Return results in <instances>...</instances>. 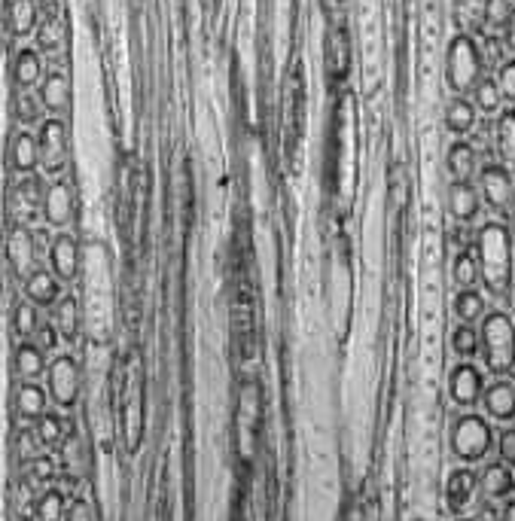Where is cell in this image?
<instances>
[{
	"mask_svg": "<svg viewBox=\"0 0 515 521\" xmlns=\"http://www.w3.org/2000/svg\"><path fill=\"white\" fill-rule=\"evenodd\" d=\"M4 253H7V266L10 272L25 281L34 269L43 266V250L37 244V235H34V226H10L7 232V241H4Z\"/></svg>",
	"mask_w": 515,
	"mask_h": 521,
	"instance_id": "ba28073f",
	"label": "cell"
},
{
	"mask_svg": "<svg viewBox=\"0 0 515 521\" xmlns=\"http://www.w3.org/2000/svg\"><path fill=\"white\" fill-rule=\"evenodd\" d=\"M49 323L55 327V333H58V339H61L64 345H74L77 336H80V330H83L80 299H77L74 293L64 290L61 299L49 308Z\"/></svg>",
	"mask_w": 515,
	"mask_h": 521,
	"instance_id": "9a60e30c",
	"label": "cell"
},
{
	"mask_svg": "<svg viewBox=\"0 0 515 521\" xmlns=\"http://www.w3.org/2000/svg\"><path fill=\"white\" fill-rule=\"evenodd\" d=\"M46 61H43V52L37 49H19L16 58H13V83L19 92H37L40 83L46 80Z\"/></svg>",
	"mask_w": 515,
	"mask_h": 521,
	"instance_id": "ffe728a7",
	"label": "cell"
},
{
	"mask_svg": "<svg viewBox=\"0 0 515 521\" xmlns=\"http://www.w3.org/2000/svg\"><path fill=\"white\" fill-rule=\"evenodd\" d=\"M476 494H479V473H473L470 467H461V470H455L452 476H448V482H445V503H448V509H452L455 515L467 512L473 506Z\"/></svg>",
	"mask_w": 515,
	"mask_h": 521,
	"instance_id": "44dd1931",
	"label": "cell"
},
{
	"mask_svg": "<svg viewBox=\"0 0 515 521\" xmlns=\"http://www.w3.org/2000/svg\"><path fill=\"white\" fill-rule=\"evenodd\" d=\"M452 351L461 360H473L479 354V327H470V323H458L452 330Z\"/></svg>",
	"mask_w": 515,
	"mask_h": 521,
	"instance_id": "f35d334b",
	"label": "cell"
},
{
	"mask_svg": "<svg viewBox=\"0 0 515 521\" xmlns=\"http://www.w3.org/2000/svg\"><path fill=\"white\" fill-rule=\"evenodd\" d=\"M479 354L491 375L506 378L515 372V320L509 311L494 308L479 323Z\"/></svg>",
	"mask_w": 515,
	"mask_h": 521,
	"instance_id": "7a4b0ae2",
	"label": "cell"
},
{
	"mask_svg": "<svg viewBox=\"0 0 515 521\" xmlns=\"http://www.w3.org/2000/svg\"><path fill=\"white\" fill-rule=\"evenodd\" d=\"M16 119H19L25 128L43 125V122H46V110H43L37 92H19V95H16Z\"/></svg>",
	"mask_w": 515,
	"mask_h": 521,
	"instance_id": "74e56055",
	"label": "cell"
},
{
	"mask_svg": "<svg viewBox=\"0 0 515 521\" xmlns=\"http://www.w3.org/2000/svg\"><path fill=\"white\" fill-rule=\"evenodd\" d=\"M461 521H473V518H461Z\"/></svg>",
	"mask_w": 515,
	"mask_h": 521,
	"instance_id": "816d5d0a",
	"label": "cell"
},
{
	"mask_svg": "<svg viewBox=\"0 0 515 521\" xmlns=\"http://www.w3.org/2000/svg\"><path fill=\"white\" fill-rule=\"evenodd\" d=\"M40 10L34 0H7V31L16 40L34 37L37 25H40Z\"/></svg>",
	"mask_w": 515,
	"mask_h": 521,
	"instance_id": "f1b7e54d",
	"label": "cell"
},
{
	"mask_svg": "<svg viewBox=\"0 0 515 521\" xmlns=\"http://www.w3.org/2000/svg\"><path fill=\"white\" fill-rule=\"evenodd\" d=\"M491 141H494V150H497L500 162H503V165H515V110L503 107V110L494 116Z\"/></svg>",
	"mask_w": 515,
	"mask_h": 521,
	"instance_id": "f546056e",
	"label": "cell"
},
{
	"mask_svg": "<svg viewBox=\"0 0 515 521\" xmlns=\"http://www.w3.org/2000/svg\"><path fill=\"white\" fill-rule=\"evenodd\" d=\"M482 409L497 424H515V384L509 378H494L482 394Z\"/></svg>",
	"mask_w": 515,
	"mask_h": 521,
	"instance_id": "2e32d148",
	"label": "cell"
},
{
	"mask_svg": "<svg viewBox=\"0 0 515 521\" xmlns=\"http://www.w3.org/2000/svg\"><path fill=\"white\" fill-rule=\"evenodd\" d=\"M445 208H448V217H452L458 226H470L479 220L482 214V195H479V186L473 180L467 183H458V180H448V189H445Z\"/></svg>",
	"mask_w": 515,
	"mask_h": 521,
	"instance_id": "4fadbf2b",
	"label": "cell"
},
{
	"mask_svg": "<svg viewBox=\"0 0 515 521\" xmlns=\"http://www.w3.org/2000/svg\"><path fill=\"white\" fill-rule=\"evenodd\" d=\"M470 101H473V107H476L479 116H497L503 110V95H500L494 77H482L479 86L470 92Z\"/></svg>",
	"mask_w": 515,
	"mask_h": 521,
	"instance_id": "d590c367",
	"label": "cell"
},
{
	"mask_svg": "<svg viewBox=\"0 0 515 521\" xmlns=\"http://www.w3.org/2000/svg\"><path fill=\"white\" fill-rule=\"evenodd\" d=\"M77 220V189L68 177H55L46 183L43 195V226L49 232H71Z\"/></svg>",
	"mask_w": 515,
	"mask_h": 521,
	"instance_id": "52a82bcc",
	"label": "cell"
},
{
	"mask_svg": "<svg viewBox=\"0 0 515 521\" xmlns=\"http://www.w3.org/2000/svg\"><path fill=\"white\" fill-rule=\"evenodd\" d=\"M58 479H61V467H58V461L52 458L49 451L37 454L34 461H28V464L22 467V482H25L34 494H40V491L58 485Z\"/></svg>",
	"mask_w": 515,
	"mask_h": 521,
	"instance_id": "83f0119b",
	"label": "cell"
},
{
	"mask_svg": "<svg viewBox=\"0 0 515 521\" xmlns=\"http://www.w3.org/2000/svg\"><path fill=\"white\" fill-rule=\"evenodd\" d=\"M500 40H503V46H506L509 52H515V10H512L509 22L503 25V31H500Z\"/></svg>",
	"mask_w": 515,
	"mask_h": 521,
	"instance_id": "c3c4849f",
	"label": "cell"
},
{
	"mask_svg": "<svg viewBox=\"0 0 515 521\" xmlns=\"http://www.w3.org/2000/svg\"><path fill=\"white\" fill-rule=\"evenodd\" d=\"M479 281L491 296H506L512 287V235L503 223H482L476 235Z\"/></svg>",
	"mask_w": 515,
	"mask_h": 521,
	"instance_id": "6da1fadb",
	"label": "cell"
},
{
	"mask_svg": "<svg viewBox=\"0 0 515 521\" xmlns=\"http://www.w3.org/2000/svg\"><path fill=\"white\" fill-rule=\"evenodd\" d=\"M37 95H40V104L49 116L64 119L71 110V77L64 71H49L46 80L40 83Z\"/></svg>",
	"mask_w": 515,
	"mask_h": 521,
	"instance_id": "ac0fdd59",
	"label": "cell"
},
{
	"mask_svg": "<svg viewBox=\"0 0 515 521\" xmlns=\"http://www.w3.org/2000/svg\"><path fill=\"white\" fill-rule=\"evenodd\" d=\"M46 263H49V272L61 281V287H71L80 278V266H83L77 235L74 232H52Z\"/></svg>",
	"mask_w": 515,
	"mask_h": 521,
	"instance_id": "30bf717a",
	"label": "cell"
},
{
	"mask_svg": "<svg viewBox=\"0 0 515 521\" xmlns=\"http://www.w3.org/2000/svg\"><path fill=\"white\" fill-rule=\"evenodd\" d=\"M479 494L488 503H506L515 494V473L500 461L488 464L479 476Z\"/></svg>",
	"mask_w": 515,
	"mask_h": 521,
	"instance_id": "cb8c5ba5",
	"label": "cell"
},
{
	"mask_svg": "<svg viewBox=\"0 0 515 521\" xmlns=\"http://www.w3.org/2000/svg\"><path fill=\"white\" fill-rule=\"evenodd\" d=\"M479 195H482V205H488L494 214H509L515 202V180L509 165L485 162L479 168Z\"/></svg>",
	"mask_w": 515,
	"mask_h": 521,
	"instance_id": "9c48e42d",
	"label": "cell"
},
{
	"mask_svg": "<svg viewBox=\"0 0 515 521\" xmlns=\"http://www.w3.org/2000/svg\"><path fill=\"white\" fill-rule=\"evenodd\" d=\"M476 125H479V113H476L473 101L452 95V101L445 104V128H448V135H455V141H464V138H470L476 132Z\"/></svg>",
	"mask_w": 515,
	"mask_h": 521,
	"instance_id": "484cf974",
	"label": "cell"
},
{
	"mask_svg": "<svg viewBox=\"0 0 515 521\" xmlns=\"http://www.w3.org/2000/svg\"><path fill=\"white\" fill-rule=\"evenodd\" d=\"M31 342H37V345H40L46 354H49V351H55V348L61 345V339H58V333H55V327H52L49 320H43V327L37 330V336H34Z\"/></svg>",
	"mask_w": 515,
	"mask_h": 521,
	"instance_id": "bcb514c9",
	"label": "cell"
},
{
	"mask_svg": "<svg viewBox=\"0 0 515 521\" xmlns=\"http://www.w3.org/2000/svg\"><path fill=\"white\" fill-rule=\"evenodd\" d=\"M455 7L464 13V19H470V22H482V7H485V0H455Z\"/></svg>",
	"mask_w": 515,
	"mask_h": 521,
	"instance_id": "7dc6e473",
	"label": "cell"
},
{
	"mask_svg": "<svg viewBox=\"0 0 515 521\" xmlns=\"http://www.w3.org/2000/svg\"><path fill=\"white\" fill-rule=\"evenodd\" d=\"M49 369V357L37 342H19L16 354H13V375L19 381H40L46 378Z\"/></svg>",
	"mask_w": 515,
	"mask_h": 521,
	"instance_id": "d4e9b609",
	"label": "cell"
},
{
	"mask_svg": "<svg viewBox=\"0 0 515 521\" xmlns=\"http://www.w3.org/2000/svg\"><path fill=\"white\" fill-rule=\"evenodd\" d=\"M64 37H68V28H64V16H61V10L40 16V25H37V31H34L37 52L58 55V52L64 49Z\"/></svg>",
	"mask_w": 515,
	"mask_h": 521,
	"instance_id": "4dcf8cb0",
	"label": "cell"
},
{
	"mask_svg": "<svg viewBox=\"0 0 515 521\" xmlns=\"http://www.w3.org/2000/svg\"><path fill=\"white\" fill-rule=\"evenodd\" d=\"M348 64H351V52H348L345 31H330V37H327V71H330V77L342 80L348 74Z\"/></svg>",
	"mask_w": 515,
	"mask_h": 521,
	"instance_id": "e575fe53",
	"label": "cell"
},
{
	"mask_svg": "<svg viewBox=\"0 0 515 521\" xmlns=\"http://www.w3.org/2000/svg\"><path fill=\"white\" fill-rule=\"evenodd\" d=\"M500 521H515V494L500 506Z\"/></svg>",
	"mask_w": 515,
	"mask_h": 521,
	"instance_id": "681fc988",
	"label": "cell"
},
{
	"mask_svg": "<svg viewBox=\"0 0 515 521\" xmlns=\"http://www.w3.org/2000/svg\"><path fill=\"white\" fill-rule=\"evenodd\" d=\"M37 454H43V448H40L37 436L31 433V427L19 430V433H16V458H19V464L25 467L28 461L37 458Z\"/></svg>",
	"mask_w": 515,
	"mask_h": 521,
	"instance_id": "b9f144b4",
	"label": "cell"
},
{
	"mask_svg": "<svg viewBox=\"0 0 515 521\" xmlns=\"http://www.w3.org/2000/svg\"><path fill=\"white\" fill-rule=\"evenodd\" d=\"M479 150L470 141H452V147L445 150V171L448 180H458L467 183L479 174Z\"/></svg>",
	"mask_w": 515,
	"mask_h": 521,
	"instance_id": "603a6c76",
	"label": "cell"
},
{
	"mask_svg": "<svg viewBox=\"0 0 515 521\" xmlns=\"http://www.w3.org/2000/svg\"><path fill=\"white\" fill-rule=\"evenodd\" d=\"M391 202H394V208H403L409 202V177H406L403 165L391 168Z\"/></svg>",
	"mask_w": 515,
	"mask_h": 521,
	"instance_id": "ee69618b",
	"label": "cell"
},
{
	"mask_svg": "<svg viewBox=\"0 0 515 521\" xmlns=\"http://www.w3.org/2000/svg\"><path fill=\"white\" fill-rule=\"evenodd\" d=\"M494 83L503 95V104H515V58H506V61L497 64Z\"/></svg>",
	"mask_w": 515,
	"mask_h": 521,
	"instance_id": "60d3db41",
	"label": "cell"
},
{
	"mask_svg": "<svg viewBox=\"0 0 515 521\" xmlns=\"http://www.w3.org/2000/svg\"><path fill=\"white\" fill-rule=\"evenodd\" d=\"M58 467H61V479L58 482H71V485H77L86 476V470H89L86 445H83V436L77 433V427L68 433V439L58 445Z\"/></svg>",
	"mask_w": 515,
	"mask_h": 521,
	"instance_id": "e0dca14e",
	"label": "cell"
},
{
	"mask_svg": "<svg viewBox=\"0 0 515 521\" xmlns=\"http://www.w3.org/2000/svg\"><path fill=\"white\" fill-rule=\"evenodd\" d=\"M485 77V58L473 34H455L445 52V83L458 98H470V92Z\"/></svg>",
	"mask_w": 515,
	"mask_h": 521,
	"instance_id": "3957f363",
	"label": "cell"
},
{
	"mask_svg": "<svg viewBox=\"0 0 515 521\" xmlns=\"http://www.w3.org/2000/svg\"><path fill=\"white\" fill-rule=\"evenodd\" d=\"M22 293H25V299L31 302V305H37L40 311H49L58 299H61V281L46 269V266H40V269H34L25 281H22Z\"/></svg>",
	"mask_w": 515,
	"mask_h": 521,
	"instance_id": "d6986e66",
	"label": "cell"
},
{
	"mask_svg": "<svg viewBox=\"0 0 515 521\" xmlns=\"http://www.w3.org/2000/svg\"><path fill=\"white\" fill-rule=\"evenodd\" d=\"M34 4H37V10L46 16V13H55L58 10V0H34Z\"/></svg>",
	"mask_w": 515,
	"mask_h": 521,
	"instance_id": "f907efd6",
	"label": "cell"
},
{
	"mask_svg": "<svg viewBox=\"0 0 515 521\" xmlns=\"http://www.w3.org/2000/svg\"><path fill=\"white\" fill-rule=\"evenodd\" d=\"M52 400H49V390L43 381H19L16 390H13V409H16V418L22 424H34L37 418H43L49 412Z\"/></svg>",
	"mask_w": 515,
	"mask_h": 521,
	"instance_id": "5bb4252c",
	"label": "cell"
},
{
	"mask_svg": "<svg viewBox=\"0 0 515 521\" xmlns=\"http://www.w3.org/2000/svg\"><path fill=\"white\" fill-rule=\"evenodd\" d=\"M452 451L455 458L464 464H479L488 458V451L494 448V430L488 424V418L476 415V412H464L455 418L452 424Z\"/></svg>",
	"mask_w": 515,
	"mask_h": 521,
	"instance_id": "5b68a950",
	"label": "cell"
},
{
	"mask_svg": "<svg viewBox=\"0 0 515 521\" xmlns=\"http://www.w3.org/2000/svg\"><path fill=\"white\" fill-rule=\"evenodd\" d=\"M10 168L19 177H28L40 168V141L31 128H19L10 138Z\"/></svg>",
	"mask_w": 515,
	"mask_h": 521,
	"instance_id": "7402d4cb",
	"label": "cell"
},
{
	"mask_svg": "<svg viewBox=\"0 0 515 521\" xmlns=\"http://www.w3.org/2000/svg\"><path fill=\"white\" fill-rule=\"evenodd\" d=\"M485 372L473 363V360H464L458 363L452 372H448V400H452L458 409L470 412L482 403V394H485Z\"/></svg>",
	"mask_w": 515,
	"mask_h": 521,
	"instance_id": "8fae6325",
	"label": "cell"
},
{
	"mask_svg": "<svg viewBox=\"0 0 515 521\" xmlns=\"http://www.w3.org/2000/svg\"><path fill=\"white\" fill-rule=\"evenodd\" d=\"M452 281L458 290H470V287H479V259L473 253V247H464L455 263H452Z\"/></svg>",
	"mask_w": 515,
	"mask_h": 521,
	"instance_id": "8d00e7d4",
	"label": "cell"
},
{
	"mask_svg": "<svg viewBox=\"0 0 515 521\" xmlns=\"http://www.w3.org/2000/svg\"><path fill=\"white\" fill-rule=\"evenodd\" d=\"M488 314V296L479 290V287H470V290H458L455 296V317L461 323H470V327H479Z\"/></svg>",
	"mask_w": 515,
	"mask_h": 521,
	"instance_id": "d6a6232c",
	"label": "cell"
},
{
	"mask_svg": "<svg viewBox=\"0 0 515 521\" xmlns=\"http://www.w3.org/2000/svg\"><path fill=\"white\" fill-rule=\"evenodd\" d=\"M71 491H64L61 485H52L46 491L37 494L34 500V521H64L68 515V506H71Z\"/></svg>",
	"mask_w": 515,
	"mask_h": 521,
	"instance_id": "1f68e13d",
	"label": "cell"
},
{
	"mask_svg": "<svg viewBox=\"0 0 515 521\" xmlns=\"http://www.w3.org/2000/svg\"><path fill=\"white\" fill-rule=\"evenodd\" d=\"M64 521H98V515H95V506L86 497H74L71 506H68V515H64Z\"/></svg>",
	"mask_w": 515,
	"mask_h": 521,
	"instance_id": "f6af8a7d",
	"label": "cell"
},
{
	"mask_svg": "<svg viewBox=\"0 0 515 521\" xmlns=\"http://www.w3.org/2000/svg\"><path fill=\"white\" fill-rule=\"evenodd\" d=\"M43 327V311L37 305H31L28 299H22L13 311V333L22 342H31L37 336V330Z\"/></svg>",
	"mask_w": 515,
	"mask_h": 521,
	"instance_id": "836d02e7",
	"label": "cell"
},
{
	"mask_svg": "<svg viewBox=\"0 0 515 521\" xmlns=\"http://www.w3.org/2000/svg\"><path fill=\"white\" fill-rule=\"evenodd\" d=\"M49 400L58 412H74L83 397V369L74 354H55L43 378Z\"/></svg>",
	"mask_w": 515,
	"mask_h": 521,
	"instance_id": "277c9868",
	"label": "cell"
},
{
	"mask_svg": "<svg viewBox=\"0 0 515 521\" xmlns=\"http://www.w3.org/2000/svg\"><path fill=\"white\" fill-rule=\"evenodd\" d=\"M512 0H485L482 7V25H488L491 31H503V25L512 16Z\"/></svg>",
	"mask_w": 515,
	"mask_h": 521,
	"instance_id": "ab89813d",
	"label": "cell"
},
{
	"mask_svg": "<svg viewBox=\"0 0 515 521\" xmlns=\"http://www.w3.org/2000/svg\"><path fill=\"white\" fill-rule=\"evenodd\" d=\"M37 141H40V168H43L52 180H55V177H64V171H68V162H71L68 122L49 116V119L40 125Z\"/></svg>",
	"mask_w": 515,
	"mask_h": 521,
	"instance_id": "8992f818",
	"label": "cell"
},
{
	"mask_svg": "<svg viewBox=\"0 0 515 521\" xmlns=\"http://www.w3.org/2000/svg\"><path fill=\"white\" fill-rule=\"evenodd\" d=\"M494 448H497L500 464H506L509 470H515V427L500 430L497 439H494Z\"/></svg>",
	"mask_w": 515,
	"mask_h": 521,
	"instance_id": "7bdbcfd3",
	"label": "cell"
},
{
	"mask_svg": "<svg viewBox=\"0 0 515 521\" xmlns=\"http://www.w3.org/2000/svg\"><path fill=\"white\" fill-rule=\"evenodd\" d=\"M43 195H46V183L37 174L22 177L13 192H10V217L13 226H34L43 217Z\"/></svg>",
	"mask_w": 515,
	"mask_h": 521,
	"instance_id": "7c38bea8",
	"label": "cell"
},
{
	"mask_svg": "<svg viewBox=\"0 0 515 521\" xmlns=\"http://www.w3.org/2000/svg\"><path fill=\"white\" fill-rule=\"evenodd\" d=\"M71 430H74V421L68 415H61V412H52V409L31 424V433L37 436L43 451H58V445L68 439Z\"/></svg>",
	"mask_w": 515,
	"mask_h": 521,
	"instance_id": "4316f807",
	"label": "cell"
}]
</instances>
